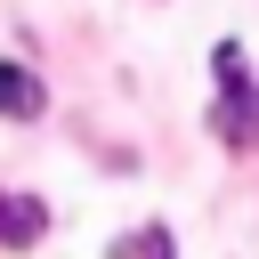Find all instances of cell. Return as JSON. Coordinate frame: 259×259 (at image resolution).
I'll return each instance as SVG.
<instances>
[{"label":"cell","mask_w":259,"mask_h":259,"mask_svg":"<svg viewBox=\"0 0 259 259\" xmlns=\"http://www.w3.org/2000/svg\"><path fill=\"white\" fill-rule=\"evenodd\" d=\"M32 113H40V81L0 57V121H32Z\"/></svg>","instance_id":"3957f363"},{"label":"cell","mask_w":259,"mask_h":259,"mask_svg":"<svg viewBox=\"0 0 259 259\" xmlns=\"http://www.w3.org/2000/svg\"><path fill=\"white\" fill-rule=\"evenodd\" d=\"M210 73H219V105H210L219 146H259V89H251V73H243V49L219 40V49H210Z\"/></svg>","instance_id":"6da1fadb"},{"label":"cell","mask_w":259,"mask_h":259,"mask_svg":"<svg viewBox=\"0 0 259 259\" xmlns=\"http://www.w3.org/2000/svg\"><path fill=\"white\" fill-rule=\"evenodd\" d=\"M40 235H49V210H40L32 194H8V186H0V243H8V251H32Z\"/></svg>","instance_id":"7a4b0ae2"},{"label":"cell","mask_w":259,"mask_h":259,"mask_svg":"<svg viewBox=\"0 0 259 259\" xmlns=\"http://www.w3.org/2000/svg\"><path fill=\"white\" fill-rule=\"evenodd\" d=\"M105 259H178V235H170V227H130Z\"/></svg>","instance_id":"277c9868"}]
</instances>
